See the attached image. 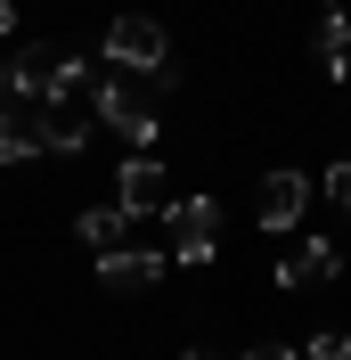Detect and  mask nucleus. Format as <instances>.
Instances as JSON below:
<instances>
[{
    "label": "nucleus",
    "instance_id": "0eeeda50",
    "mask_svg": "<svg viewBox=\"0 0 351 360\" xmlns=\"http://www.w3.org/2000/svg\"><path fill=\"white\" fill-rule=\"evenodd\" d=\"M58 74H66V58H58V49H25L17 66H8V98L49 107V98H58Z\"/></svg>",
    "mask_w": 351,
    "mask_h": 360
},
{
    "label": "nucleus",
    "instance_id": "9b49d317",
    "mask_svg": "<svg viewBox=\"0 0 351 360\" xmlns=\"http://www.w3.org/2000/svg\"><path fill=\"white\" fill-rule=\"evenodd\" d=\"M123 229H131V213H123V205H90L82 221H74V238H82L90 254H114V246H123Z\"/></svg>",
    "mask_w": 351,
    "mask_h": 360
},
{
    "label": "nucleus",
    "instance_id": "f8f14e48",
    "mask_svg": "<svg viewBox=\"0 0 351 360\" xmlns=\"http://www.w3.org/2000/svg\"><path fill=\"white\" fill-rule=\"evenodd\" d=\"M319 58H327V82L351 74V17L343 8H327V25H319Z\"/></svg>",
    "mask_w": 351,
    "mask_h": 360
},
{
    "label": "nucleus",
    "instance_id": "f3484780",
    "mask_svg": "<svg viewBox=\"0 0 351 360\" xmlns=\"http://www.w3.org/2000/svg\"><path fill=\"white\" fill-rule=\"evenodd\" d=\"M0 98H8V74H0Z\"/></svg>",
    "mask_w": 351,
    "mask_h": 360
},
{
    "label": "nucleus",
    "instance_id": "2eb2a0df",
    "mask_svg": "<svg viewBox=\"0 0 351 360\" xmlns=\"http://www.w3.org/2000/svg\"><path fill=\"white\" fill-rule=\"evenodd\" d=\"M245 360H303V352H286V344H253Z\"/></svg>",
    "mask_w": 351,
    "mask_h": 360
},
{
    "label": "nucleus",
    "instance_id": "f03ea898",
    "mask_svg": "<svg viewBox=\"0 0 351 360\" xmlns=\"http://www.w3.org/2000/svg\"><path fill=\"white\" fill-rule=\"evenodd\" d=\"M107 66L114 74H164V66H172L164 25H155V17H114L107 25Z\"/></svg>",
    "mask_w": 351,
    "mask_h": 360
},
{
    "label": "nucleus",
    "instance_id": "7ed1b4c3",
    "mask_svg": "<svg viewBox=\"0 0 351 360\" xmlns=\"http://www.w3.org/2000/svg\"><path fill=\"white\" fill-rule=\"evenodd\" d=\"M114 205H123L131 221H147V213H172V180H164V156H123V172H114Z\"/></svg>",
    "mask_w": 351,
    "mask_h": 360
},
{
    "label": "nucleus",
    "instance_id": "9d476101",
    "mask_svg": "<svg viewBox=\"0 0 351 360\" xmlns=\"http://www.w3.org/2000/svg\"><path fill=\"white\" fill-rule=\"evenodd\" d=\"M90 98H49V156H82V139H90Z\"/></svg>",
    "mask_w": 351,
    "mask_h": 360
},
{
    "label": "nucleus",
    "instance_id": "6e6552de",
    "mask_svg": "<svg viewBox=\"0 0 351 360\" xmlns=\"http://www.w3.org/2000/svg\"><path fill=\"white\" fill-rule=\"evenodd\" d=\"M303 205H310V180L303 172H270L262 180V229H294Z\"/></svg>",
    "mask_w": 351,
    "mask_h": 360
},
{
    "label": "nucleus",
    "instance_id": "4468645a",
    "mask_svg": "<svg viewBox=\"0 0 351 360\" xmlns=\"http://www.w3.org/2000/svg\"><path fill=\"white\" fill-rule=\"evenodd\" d=\"M327 197H335V205H343V213H351V156H343V164H335V172H327Z\"/></svg>",
    "mask_w": 351,
    "mask_h": 360
},
{
    "label": "nucleus",
    "instance_id": "a211bd4d",
    "mask_svg": "<svg viewBox=\"0 0 351 360\" xmlns=\"http://www.w3.org/2000/svg\"><path fill=\"white\" fill-rule=\"evenodd\" d=\"M327 8H343V0H327Z\"/></svg>",
    "mask_w": 351,
    "mask_h": 360
},
{
    "label": "nucleus",
    "instance_id": "ddd939ff",
    "mask_svg": "<svg viewBox=\"0 0 351 360\" xmlns=\"http://www.w3.org/2000/svg\"><path fill=\"white\" fill-rule=\"evenodd\" d=\"M303 360H351V336L343 328H319V336L303 344Z\"/></svg>",
    "mask_w": 351,
    "mask_h": 360
},
{
    "label": "nucleus",
    "instance_id": "39448f33",
    "mask_svg": "<svg viewBox=\"0 0 351 360\" xmlns=\"http://www.w3.org/2000/svg\"><path fill=\"white\" fill-rule=\"evenodd\" d=\"M213 246H220V205L180 197L172 205V262H213Z\"/></svg>",
    "mask_w": 351,
    "mask_h": 360
},
{
    "label": "nucleus",
    "instance_id": "dca6fc26",
    "mask_svg": "<svg viewBox=\"0 0 351 360\" xmlns=\"http://www.w3.org/2000/svg\"><path fill=\"white\" fill-rule=\"evenodd\" d=\"M8 25H17V8H8V0H0V33H8Z\"/></svg>",
    "mask_w": 351,
    "mask_h": 360
},
{
    "label": "nucleus",
    "instance_id": "1a4fd4ad",
    "mask_svg": "<svg viewBox=\"0 0 351 360\" xmlns=\"http://www.w3.org/2000/svg\"><path fill=\"white\" fill-rule=\"evenodd\" d=\"M98 278H107V287H123V295H139V287H155V278H164V254L114 246V254H98Z\"/></svg>",
    "mask_w": 351,
    "mask_h": 360
},
{
    "label": "nucleus",
    "instance_id": "423d86ee",
    "mask_svg": "<svg viewBox=\"0 0 351 360\" xmlns=\"http://www.w3.org/2000/svg\"><path fill=\"white\" fill-rule=\"evenodd\" d=\"M335 270H343V254H335L327 238H310V246H286L278 287H286V295H310V287H335Z\"/></svg>",
    "mask_w": 351,
    "mask_h": 360
},
{
    "label": "nucleus",
    "instance_id": "f257e3e1",
    "mask_svg": "<svg viewBox=\"0 0 351 360\" xmlns=\"http://www.w3.org/2000/svg\"><path fill=\"white\" fill-rule=\"evenodd\" d=\"M164 98H172V74H98V90H90L98 123H114L131 148L164 131Z\"/></svg>",
    "mask_w": 351,
    "mask_h": 360
},
{
    "label": "nucleus",
    "instance_id": "20e7f679",
    "mask_svg": "<svg viewBox=\"0 0 351 360\" xmlns=\"http://www.w3.org/2000/svg\"><path fill=\"white\" fill-rule=\"evenodd\" d=\"M33 156H49V107L0 98V164H33Z\"/></svg>",
    "mask_w": 351,
    "mask_h": 360
}]
</instances>
